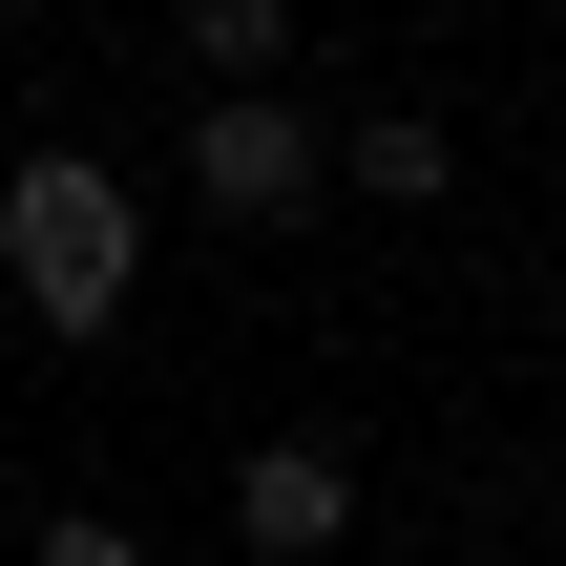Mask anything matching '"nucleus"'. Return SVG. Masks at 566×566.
<instances>
[{"label": "nucleus", "mask_w": 566, "mask_h": 566, "mask_svg": "<svg viewBox=\"0 0 566 566\" xmlns=\"http://www.w3.org/2000/svg\"><path fill=\"white\" fill-rule=\"evenodd\" d=\"M42 566H147V525H105V504H63V525H42Z\"/></svg>", "instance_id": "nucleus-6"}, {"label": "nucleus", "mask_w": 566, "mask_h": 566, "mask_svg": "<svg viewBox=\"0 0 566 566\" xmlns=\"http://www.w3.org/2000/svg\"><path fill=\"white\" fill-rule=\"evenodd\" d=\"M0 294H21L42 336H126V294H147V189H126L105 147H21V168H0Z\"/></svg>", "instance_id": "nucleus-1"}, {"label": "nucleus", "mask_w": 566, "mask_h": 566, "mask_svg": "<svg viewBox=\"0 0 566 566\" xmlns=\"http://www.w3.org/2000/svg\"><path fill=\"white\" fill-rule=\"evenodd\" d=\"M189 189H210L231 231H294V210L336 189V147H315V126H294L273 84H210V126H189Z\"/></svg>", "instance_id": "nucleus-2"}, {"label": "nucleus", "mask_w": 566, "mask_h": 566, "mask_svg": "<svg viewBox=\"0 0 566 566\" xmlns=\"http://www.w3.org/2000/svg\"><path fill=\"white\" fill-rule=\"evenodd\" d=\"M336 189H378V210H441V189H462V147H441L420 105H378V126H336Z\"/></svg>", "instance_id": "nucleus-4"}, {"label": "nucleus", "mask_w": 566, "mask_h": 566, "mask_svg": "<svg viewBox=\"0 0 566 566\" xmlns=\"http://www.w3.org/2000/svg\"><path fill=\"white\" fill-rule=\"evenodd\" d=\"M231 546L252 566H336L357 546V462H336V441H252V462H231Z\"/></svg>", "instance_id": "nucleus-3"}, {"label": "nucleus", "mask_w": 566, "mask_h": 566, "mask_svg": "<svg viewBox=\"0 0 566 566\" xmlns=\"http://www.w3.org/2000/svg\"><path fill=\"white\" fill-rule=\"evenodd\" d=\"M189 63H210V84H273V63H294V0H189Z\"/></svg>", "instance_id": "nucleus-5"}]
</instances>
